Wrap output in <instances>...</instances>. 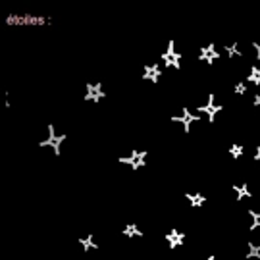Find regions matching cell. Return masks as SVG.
I'll use <instances>...</instances> for the list:
<instances>
[{
	"label": "cell",
	"mask_w": 260,
	"mask_h": 260,
	"mask_svg": "<svg viewBox=\"0 0 260 260\" xmlns=\"http://www.w3.org/2000/svg\"><path fill=\"white\" fill-rule=\"evenodd\" d=\"M10 25H48L50 19L43 16H25V14H16L8 18Z\"/></svg>",
	"instance_id": "1"
}]
</instances>
